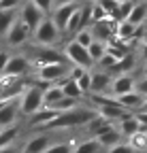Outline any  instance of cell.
I'll list each match as a JSON object with an SVG mask.
<instances>
[{"instance_id":"ac0fdd59","label":"cell","mask_w":147,"mask_h":153,"mask_svg":"<svg viewBox=\"0 0 147 153\" xmlns=\"http://www.w3.org/2000/svg\"><path fill=\"white\" fill-rule=\"evenodd\" d=\"M137 66V60H134V55H132V51L128 53V55H124V57H119V60L109 68V72L111 74H126V72H132V68Z\"/></svg>"},{"instance_id":"f6af8a7d","label":"cell","mask_w":147,"mask_h":153,"mask_svg":"<svg viewBox=\"0 0 147 153\" xmlns=\"http://www.w3.org/2000/svg\"><path fill=\"white\" fill-rule=\"evenodd\" d=\"M141 57L147 62V38H145V41H143V45H141Z\"/></svg>"},{"instance_id":"e0dca14e","label":"cell","mask_w":147,"mask_h":153,"mask_svg":"<svg viewBox=\"0 0 147 153\" xmlns=\"http://www.w3.org/2000/svg\"><path fill=\"white\" fill-rule=\"evenodd\" d=\"M94 138H98V143L102 145V149H104V147L109 149V147H113L115 143H119V140H122V134H119L117 126H115V123H111V126H107L104 130H100Z\"/></svg>"},{"instance_id":"7a4b0ae2","label":"cell","mask_w":147,"mask_h":153,"mask_svg":"<svg viewBox=\"0 0 147 153\" xmlns=\"http://www.w3.org/2000/svg\"><path fill=\"white\" fill-rule=\"evenodd\" d=\"M32 38H34V43L39 45V47H41V45H43V47H56L58 41L62 38V32L58 30V26L53 24L51 17H43V22L34 28Z\"/></svg>"},{"instance_id":"5bb4252c","label":"cell","mask_w":147,"mask_h":153,"mask_svg":"<svg viewBox=\"0 0 147 153\" xmlns=\"http://www.w3.org/2000/svg\"><path fill=\"white\" fill-rule=\"evenodd\" d=\"M17 115H19V98L4 102L2 106H0V128L13 126L17 121Z\"/></svg>"},{"instance_id":"bcb514c9","label":"cell","mask_w":147,"mask_h":153,"mask_svg":"<svg viewBox=\"0 0 147 153\" xmlns=\"http://www.w3.org/2000/svg\"><path fill=\"white\" fill-rule=\"evenodd\" d=\"M68 2H77V0H53V4H68Z\"/></svg>"},{"instance_id":"f35d334b","label":"cell","mask_w":147,"mask_h":153,"mask_svg":"<svg viewBox=\"0 0 147 153\" xmlns=\"http://www.w3.org/2000/svg\"><path fill=\"white\" fill-rule=\"evenodd\" d=\"M32 2L39 7L45 15H47V13H51V11H53V7H56V4H53V0H32Z\"/></svg>"},{"instance_id":"8d00e7d4","label":"cell","mask_w":147,"mask_h":153,"mask_svg":"<svg viewBox=\"0 0 147 153\" xmlns=\"http://www.w3.org/2000/svg\"><path fill=\"white\" fill-rule=\"evenodd\" d=\"M77 83H79V87H81V91L83 94H90V83H92V70H85L79 79H77Z\"/></svg>"},{"instance_id":"f546056e","label":"cell","mask_w":147,"mask_h":153,"mask_svg":"<svg viewBox=\"0 0 147 153\" xmlns=\"http://www.w3.org/2000/svg\"><path fill=\"white\" fill-rule=\"evenodd\" d=\"M104 51H107V43L98 41V38H94V41L87 45V53H90V57H92V62H94V64L104 55Z\"/></svg>"},{"instance_id":"d6986e66","label":"cell","mask_w":147,"mask_h":153,"mask_svg":"<svg viewBox=\"0 0 147 153\" xmlns=\"http://www.w3.org/2000/svg\"><path fill=\"white\" fill-rule=\"evenodd\" d=\"M56 115H58V111H53V108H49V106H41L36 113H32V115H30L28 123L39 128V126H45L47 121H51L53 117H56Z\"/></svg>"},{"instance_id":"f907efd6","label":"cell","mask_w":147,"mask_h":153,"mask_svg":"<svg viewBox=\"0 0 147 153\" xmlns=\"http://www.w3.org/2000/svg\"><path fill=\"white\" fill-rule=\"evenodd\" d=\"M117 2H124V0H117Z\"/></svg>"},{"instance_id":"d590c367","label":"cell","mask_w":147,"mask_h":153,"mask_svg":"<svg viewBox=\"0 0 147 153\" xmlns=\"http://www.w3.org/2000/svg\"><path fill=\"white\" fill-rule=\"evenodd\" d=\"M107 153H137V151L132 149L130 143H122V140H119V143H115L113 147H109Z\"/></svg>"},{"instance_id":"d4e9b609","label":"cell","mask_w":147,"mask_h":153,"mask_svg":"<svg viewBox=\"0 0 147 153\" xmlns=\"http://www.w3.org/2000/svg\"><path fill=\"white\" fill-rule=\"evenodd\" d=\"M102 151V145L98 143V138L90 136L85 138L83 143H79L77 147H72V153H100Z\"/></svg>"},{"instance_id":"30bf717a","label":"cell","mask_w":147,"mask_h":153,"mask_svg":"<svg viewBox=\"0 0 147 153\" xmlns=\"http://www.w3.org/2000/svg\"><path fill=\"white\" fill-rule=\"evenodd\" d=\"M111 81H113V74L100 68V70H94L92 72V83H90V94H107L109 87H111Z\"/></svg>"},{"instance_id":"52a82bcc","label":"cell","mask_w":147,"mask_h":153,"mask_svg":"<svg viewBox=\"0 0 147 153\" xmlns=\"http://www.w3.org/2000/svg\"><path fill=\"white\" fill-rule=\"evenodd\" d=\"M32 72V62L26 55H11L2 74L7 76H28Z\"/></svg>"},{"instance_id":"8992f818","label":"cell","mask_w":147,"mask_h":153,"mask_svg":"<svg viewBox=\"0 0 147 153\" xmlns=\"http://www.w3.org/2000/svg\"><path fill=\"white\" fill-rule=\"evenodd\" d=\"M68 64L66 62H60V64H43L36 70V79H45V81H51V83H60L64 76H68Z\"/></svg>"},{"instance_id":"c3c4849f","label":"cell","mask_w":147,"mask_h":153,"mask_svg":"<svg viewBox=\"0 0 147 153\" xmlns=\"http://www.w3.org/2000/svg\"><path fill=\"white\" fill-rule=\"evenodd\" d=\"M141 111H147V98H145V102H143V106H141Z\"/></svg>"},{"instance_id":"836d02e7","label":"cell","mask_w":147,"mask_h":153,"mask_svg":"<svg viewBox=\"0 0 147 153\" xmlns=\"http://www.w3.org/2000/svg\"><path fill=\"white\" fill-rule=\"evenodd\" d=\"M132 7H134V2H132V0H124V2H119V7H117V15H115V22L128 19V15H130Z\"/></svg>"},{"instance_id":"277c9868","label":"cell","mask_w":147,"mask_h":153,"mask_svg":"<svg viewBox=\"0 0 147 153\" xmlns=\"http://www.w3.org/2000/svg\"><path fill=\"white\" fill-rule=\"evenodd\" d=\"M62 51H64V55H66V60L72 62V64L83 66V68H92V66H94V62H92V57H90V53H87V47L79 45L75 38L68 41Z\"/></svg>"},{"instance_id":"7402d4cb","label":"cell","mask_w":147,"mask_h":153,"mask_svg":"<svg viewBox=\"0 0 147 153\" xmlns=\"http://www.w3.org/2000/svg\"><path fill=\"white\" fill-rule=\"evenodd\" d=\"M134 24H130L128 19H122V22H117L115 26V38H119V41H126V43H132V36H134Z\"/></svg>"},{"instance_id":"1f68e13d","label":"cell","mask_w":147,"mask_h":153,"mask_svg":"<svg viewBox=\"0 0 147 153\" xmlns=\"http://www.w3.org/2000/svg\"><path fill=\"white\" fill-rule=\"evenodd\" d=\"M96 2L104 9V13H107V17L109 19H113L115 22V15H117V7H119V2L117 0H96Z\"/></svg>"},{"instance_id":"9a60e30c","label":"cell","mask_w":147,"mask_h":153,"mask_svg":"<svg viewBox=\"0 0 147 153\" xmlns=\"http://www.w3.org/2000/svg\"><path fill=\"white\" fill-rule=\"evenodd\" d=\"M115 98L119 100V104H122L126 111H130V113L141 111V106H143V102H145V96H141L137 89L128 91V94H122V96H115Z\"/></svg>"},{"instance_id":"44dd1931","label":"cell","mask_w":147,"mask_h":153,"mask_svg":"<svg viewBox=\"0 0 147 153\" xmlns=\"http://www.w3.org/2000/svg\"><path fill=\"white\" fill-rule=\"evenodd\" d=\"M60 87H62V91H64V96H68V98H77V100H81L83 98V91H81V87H79V83L75 81V79H70V76H64V79L58 83Z\"/></svg>"},{"instance_id":"6da1fadb","label":"cell","mask_w":147,"mask_h":153,"mask_svg":"<svg viewBox=\"0 0 147 153\" xmlns=\"http://www.w3.org/2000/svg\"><path fill=\"white\" fill-rule=\"evenodd\" d=\"M92 111L87 108H81V106H75L70 111H64V113H58L51 121H47L43 128L45 130H66V128H77V126H85L87 119L92 117Z\"/></svg>"},{"instance_id":"4fadbf2b","label":"cell","mask_w":147,"mask_h":153,"mask_svg":"<svg viewBox=\"0 0 147 153\" xmlns=\"http://www.w3.org/2000/svg\"><path fill=\"white\" fill-rule=\"evenodd\" d=\"M134 76L130 72H126V74H115L113 76V81H111V87H109V94H113V96H122V94H128V91H132L134 89Z\"/></svg>"},{"instance_id":"816d5d0a","label":"cell","mask_w":147,"mask_h":153,"mask_svg":"<svg viewBox=\"0 0 147 153\" xmlns=\"http://www.w3.org/2000/svg\"><path fill=\"white\" fill-rule=\"evenodd\" d=\"M145 2H147V0H145Z\"/></svg>"},{"instance_id":"4dcf8cb0","label":"cell","mask_w":147,"mask_h":153,"mask_svg":"<svg viewBox=\"0 0 147 153\" xmlns=\"http://www.w3.org/2000/svg\"><path fill=\"white\" fill-rule=\"evenodd\" d=\"M75 106H79V100H77V98H68V96H62V98H60L58 102H53V104H49V108H53V111H58V113L70 111V108H75Z\"/></svg>"},{"instance_id":"60d3db41","label":"cell","mask_w":147,"mask_h":153,"mask_svg":"<svg viewBox=\"0 0 147 153\" xmlns=\"http://www.w3.org/2000/svg\"><path fill=\"white\" fill-rule=\"evenodd\" d=\"M22 0H0V9H19Z\"/></svg>"},{"instance_id":"d6a6232c","label":"cell","mask_w":147,"mask_h":153,"mask_svg":"<svg viewBox=\"0 0 147 153\" xmlns=\"http://www.w3.org/2000/svg\"><path fill=\"white\" fill-rule=\"evenodd\" d=\"M75 41H77L79 45L87 47L92 41H94V32H92V28H90V26H87V28H81V30L75 34Z\"/></svg>"},{"instance_id":"83f0119b","label":"cell","mask_w":147,"mask_h":153,"mask_svg":"<svg viewBox=\"0 0 147 153\" xmlns=\"http://www.w3.org/2000/svg\"><path fill=\"white\" fill-rule=\"evenodd\" d=\"M62 96H64L62 87H60L58 83H53L49 89H45V91H43V106H49V104H53V102H58Z\"/></svg>"},{"instance_id":"f1b7e54d","label":"cell","mask_w":147,"mask_h":153,"mask_svg":"<svg viewBox=\"0 0 147 153\" xmlns=\"http://www.w3.org/2000/svg\"><path fill=\"white\" fill-rule=\"evenodd\" d=\"M128 143L132 145L134 151H145L147 149V130H137L132 136H128Z\"/></svg>"},{"instance_id":"b9f144b4","label":"cell","mask_w":147,"mask_h":153,"mask_svg":"<svg viewBox=\"0 0 147 153\" xmlns=\"http://www.w3.org/2000/svg\"><path fill=\"white\" fill-rule=\"evenodd\" d=\"M134 117L139 119L141 128H143V130H147V111H137V113H134Z\"/></svg>"},{"instance_id":"9c48e42d","label":"cell","mask_w":147,"mask_h":153,"mask_svg":"<svg viewBox=\"0 0 147 153\" xmlns=\"http://www.w3.org/2000/svg\"><path fill=\"white\" fill-rule=\"evenodd\" d=\"M60 62H68L64 51L56 49V47H43L39 49V53L34 55V64L36 66H43V64H60Z\"/></svg>"},{"instance_id":"e575fe53","label":"cell","mask_w":147,"mask_h":153,"mask_svg":"<svg viewBox=\"0 0 147 153\" xmlns=\"http://www.w3.org/2000/svg\"><path fill=\"white\" fill-rule=\"evenodd\" d=\"M43 153H72V145L70 143H51Z\"/></svg>"},{"instance_id":"484cf974","label":"cell","mask_w":147,"mask_h":153,"mask_svg":"<svg viewBox=\"0 0 147 153\" xmlns=\"http://www.w3.org/2000/svg\"><path fill=\"white\" fill-rule=\"evenodd\" d=\"M81 28H83V15H81V7H77L75 11H72V15L68 17V24H66V32L64 34H72V36H75Z\"/></svg>"},{"instance_id":"681fc988","label":"cell","mask_w":147,"mask_h":153,"mask_svg":"<svg viewBox=\"0 0 147 153\" xmlns=\"http://www.w3.org/2000/svg\"><path fill=\"white\" fill-rule=\"evenodd\" d=\"M145 38H147V19H145ZM145 38H143V41H145Z\"/></svg>"},{"instance_id":"4316f807","label":"cell","mask_w":147,"mask_h":153,"mask_svg":"<svg viewBox=\"0 0 147 153\" xmlns=\"http://www.w3.org/2000/svg\"><path fill=\"white\" fill-rule=\"evenodd\" d=\"M17 136H19V128H17L15 123L13 126H7V128H0V147L15 143Z\"/></svg>"},{"instance_id":"3957f363","label":"cell","mask_w":147,"mask_h":153,"mask_svg":"<svg viewBox=\"0 0 147 153\" xmlns=\"http://www.w3.org/2000/svg\"><path fill=\"white\" fill-rule=\"evenodd\" d=\"M43 106V91L34 85H28L24 89V94L19 96V115L30 117L32 113H36Z\"/></svg>"},{"instance_id":"7c38bea8","label":"cell","mask_w":147,"mask_h":153,"mask_svg":"<svg viewBox=\"0 0 147 153\" xmlns=\"http://www.w3.org/2000/svg\"><path fill=\"white\" fill-rule=\"evenodd\" d=\"M79 4L77 2H68V4H58V7H53L51 11V19H53V24L58 26V30L64 34L66 32V24H68V17L72 15V11H75Z\"/></svg>"},{"instance_id":"5b68a950","label":"cell","mask_w":147,"mask_h":153,"mask_svg":"<svg viewBox=\"0 0 147 153\" xmlns=\"http://www.w3.org/2000/svg\"><path fill=\"white\" fill-rule=\"evenodd\" d=\"M32 36V30L19 19V15H17V19H15V24L9 28V32L4 34V41H7V45L9 47H22L28 38Z\"/></svg>"},{"instance_id":"7dc6e473","label":"cell","mask_w":147,"mask_h":153,"mask_svg":"<svg viewBox=\"0 0 147 153\" xmlns=\"http://www.w3.org/2000/svg\"><path fill=\"white\" fill-rule=\"evenodd\" d=\"M143 76H147V62H145V66H143Z\"/></svg>"},{"instance_id":"2e32d148","label":"cell","mask_w":147,"mask_h":153,"mask_svg":"<svg viewBox=\"0 0 147 153\" xmlns=\"http://www.w3.org/2000/svg\"><path fill=\"white\" fill-rule=\"evenodd\" d=\"M49 145H51V138L47 134H34L32 138L26 140V145L22 147L19 153H43Z\"/></svg>"},{"instance_id":"603a6c76","label":"cell","mask_w":147,"mask_h":153,"mask_svg":"<svg viewBox=\"0 0 147 153\" xmlns=\"http://www.w3.org/2000/svg\"><path fill=\"white\" fill-rule=\"evenodd\" d=\"M17 19V9H0V36H4Z\"/></svg>"},{"instance_id":"ee69618b","label":"cell","mask_w":147,"mask_h":153,"mask_svg":"<svg viewBox=\"0 0 147 153\" xmlns=\"http://www.w3.org/2000/svg\"><path fill=\"white\" fill-rule=\"evenodd\" d=\"M0 153H19V149H17V145H15V143H11V145L0 147Z\"/></svg>"},{"instance_id":"8fae6325","label":"cell","mask_w":147,"mask_h":153,"mask_svg":"<svg viewBox=\"0 0 147 153\" xmlns=\"http://www.w3.org/2000/svg\"><path fill=\"white\" fill-rule=\"evenodd\" d=\"M115 26L117 22H113V19H100V22H94V24H90L92 32H94V38H98V41H104L109 43L111 38L115 36Z\"/></svg>"},{"instance_id":"74e56055","label":"cell","mask_w":147,"mask_h":153,"mask_svg":"<svg viewBox=\"0 0 147 153\" xmlns=\"http://www.w3.org/2000/svg\"><path fill=\"white\" fill-rule=\"evenodd\" d=\"M115 62H117V57H113L111 53H107V51H104V55L100 57V60H98L96 64H98L100 68H104V70H109V68H111V66H113Z\"/></svg>"},{"instance_id":"ffe728a7","label":"cell","mask_w":147,"mask_h":153,"mask_svg":"<svg viewBox=\"0 0 147 153\" xmlns=\"http://www.w3.org/2000/svg\"><path fill=\"white\" fill-rule=\"evenodd\" d=\"M117 130H119L122 136L128 138V136H132L137 130H141V123H139V119L134 117V113H130L128 117H124V119L117 121Z\"/></svg>"},{"instance_id":"ab89813d","label":"cell","mask_w":147,"mask_h":153,"mask_svg":"<svg viewBox=\"0 0 147 153\" xmlns=\"http://www.w3.org/2000/svg\"><path fill=\"white\" fill-rule=\"evenodd\" d=\"M134 89H137L141 96H145V98H147V76H143V79H139V81L134 83Z\"/></svg>"},{"instance_id":"cb8c5ba5","label":"cell","mask_w":147,"mask_h":153,"mask_svg":"<svg viewBox=\"0 0 147 153\" xmlns=\"http://www.w3.org/2000/svg\"><path fill=\"white\" fill-rule=\"evenodd\" d=\"M145 19H147V2L143 0V2H134L130 15H128V22L139 26V24H145Z\"/></svg>"},{"instance_id":"7bdbcfd3","label":"cell","mask_w":147,"mask_h":153,"mask_svg":"<svg viewBox=\"0 0 147 153\" xmlns=\"http://www.w3.org/2000/svg\"><path fill=\"white\" fill-rule=\"evenodd\" d=\"M9 57H11V55H9L7 51H0V74L4 72V68H7V62H9Z\"/></svg>"},{"instance_id":"ba28073f","label":"cell","mask_w":147,"mask_h":153,"mask_svg":"<svg viewBox=\"0 0 147 153\" xmlns=\"http://www.w3.org/2000/svg\"><path fill=\"white\" fill-rule=\"evenodd\" d=\"M43 17H45V13H43L39 7H36L32 0H28L26 4H22V7H19V19H22V22H24L32 32H34V28H36V26L43 22Z\"/></svg>"}]
</instances>
